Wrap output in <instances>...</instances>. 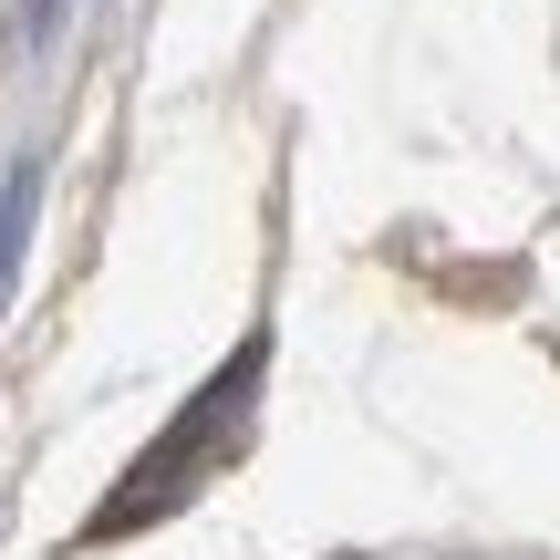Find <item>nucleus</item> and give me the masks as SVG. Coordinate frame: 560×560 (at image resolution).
Here are the masks:
<instances>
[{
  "label": "nucleus",
  "instance_id": "obj_1",
  "mask_svg": "<svg viewBox=\"0 0 560 560\" xmlns=\"http://www.w3.org/2000/svg\"><path fill=\"white\" fill-rule=\"evenodd\" d=\"M249 374H260V353H240V363H229V374H219V384H208V395H198V405H187V425H177V436H166V446H156V457H145V467H136V478H125V499H115V509H104V520H94V529H136V520H145V509H177V499H187V478H198V467H208V457H219V446H229V436H240V416H249Z\"/></svg>",
  "mask_w": 560,
  "mask_h": 560
}]
</instances>
